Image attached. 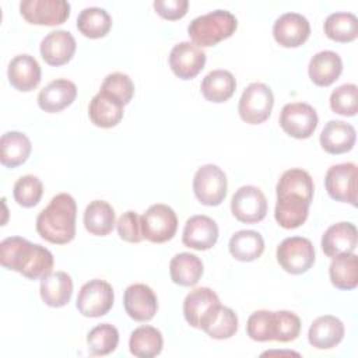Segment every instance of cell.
Wrapping results in <instances>:
<instances>
[{
	"label": "cell",
	"instance_id": "f546056e",
	"mask_svg": "<svg viewBox=\"0 0 358 358\" xmlns=\"http://www.w3.org/2000/svg\"><path fill=\"white\" fill-rule=\"evenodd\" d=\"M84 227L95 236H105L112 232L116 221L113 207L105 200L91 201L84 211Z\"/></svg>",
	"mask_w": 358,
	"mask_h": 358
},
{
	"label": "cell",
	"instance_id": "52a82bcc",
	"mask_svg": "<svg viewBox=\"0 0 358 358\" xmlns=\"http://www.w3.org/2000/svg\"><path fill=\"white\" fill-rule=\"evenodd\" d=\"M315 248L308 238H285L277 246V262L289 274L306 273L315 263Z\"/></svg>",
	"mask_w": 358,
	"mask_h": 358
},
{
	"label": "cell",
	"instance_id": "30bf717a",
	"mask_svg": "<svg viewBox=\"0 0 358 358\" xmlns=\"http://www.w3.org/2000/svg\"><path fill=\"white\" fill-rule=\"evenodd\" d=\"M281 129L294 138H308L317 127L319 117L313 106L306 102H292L282 106L280 113Z\"/></svg>",
	"mask_w": 358,
	"mask_h": 358
},
{
	"label": "cell",
	"instance_id": "e0dca14e",
	"mask_svg": "<svg viewBox=\"0 0 358 358\" xmlns=\"http://www.w3.org/2000/svg\"><path fill=\"white\" fill-rule=\"evenodd\" d=\"M218 239V225L207 215L190 217L183 228L182 242L185 246L194 250H208Z\"/></svg>",
	"mask_w": 358,
	"mask_h": 358
},
{
	"label": "cell",
	"instance_id": "d4e9b609",
	"mask_svg": "<svg viewBox=\"0 0 358 358\" xmlns=\"http://www.w3.org/2000/svg\"><path fill=\"white\" fill-rule=\"evenodd\" d=\"M343 71V60L338 53L333 50H322L312 56L308 74L313 84L319 87L331 85Z\"/></svg>",
	"mask_w": 358,
	"mask_h": 358
},
{
	"label": "cell",
	"instance_id": "2e32d148",
	"mask_svg": "<svg viewBox=\"0 0 358 358\" xmlns=\"http://www.w3.org/2000/svg\"><path fill=\"white\" fill-rule=\"evenodd\" d=\"M123 306L133 320L148 322L158 310V298L148 285L131 284L124 291Z\"/></svg>",
	"mask_w": 358,
	"mask_h": 358
},
{
	"label": "cell",
	"instance_id": "4fadbf2b",
	"mask_svg": "<svg viewBox=\"0 0 358 358\" xmlns=\"http://www.w3.org/2000/svg\"><path fill=\"white\" fill-rule=\"evenodd\" d=\"M20 13L29 24L59 25L70 15V3L66 0H24L20 3Z\"/></svg>",
	"mask_w": 358,
	"mask_h": 358
},
{
	"label": "cell",
	"instance_id": "bcb514c9",
	"mask_svg": "<svg viewBox=\"0 0 358 358\" xmlns=\"http://www.w3.org/2000/svg\"><path fill=\"white\" fill-rule=\"evenodd\" d=\"M154 10L165 20H179L186 15L189 8L187 0H155Z\"/></svg>",
	"mask_w": 358,
	"mask_h": 358
},
{
	"label": "cell",
	"instance_id": "8fae6325",
	"mask_svg": "<svg viewBox=\"0 0 358 358\" xmlns=\"http://www.w3.org/2000/svg\"><path fill=\"white\" fill-rule=\"evenodd\" d=\"M324 186L333 200L357 207V165L354 162L330 166L324 176Z\"/></svg>",
	"mask_w": 358,
	"mask_h": 358
},
{
	"label": "cell",
	"instance_id": "83f0119b",
	"mask_svg": "<svg viewBox=\"0 0 358 358\" xmlns=\"http://www.w3.org/2000/svg\"><path fill=\"white\" fill-rule=\"evenodd\" d=\"M200 90L207 101L221 103L234 95L236 90V80L231 71L217 69L203 78Z\"/></svg>",
	"mask_w": 358,
	"mask_h": 358
},
{
	"label": "cell",
	"instance_id": "f6af8a7d",
	"mask_svg": "<svg viewBox=\"0 0 358 358\" xmlns=\"http://www.w3.org/2000/svg\"><path fill=\"white\" fill-rule=\"evenodd\" d=\"M116 228L120 239L126 242L138 243L144 239L141 232V218L136 211L123 213L116 222Z\"/></svg>",
	"mask_w": 358,
	"mask_h": 358
},
{
	"label": "cell",
	"instance_id": "7bdbcfd3",
	"mask_svg": "<svg viewBox=\"0 0 358 358\" xmlns=\"http://www.w3.org/2000/svg\"><path fill=\"white\" fill-rule=\"evenodd\" d=\"M238 324H239V322H238L236 313L231 308L221 305L215 319L204 331L211 338L225 340V338H231L232 336H235V333L238 331Z\"/></svg>",
	"mask_w": 358,
	"mask_h": 358
},
{
	"label": "cell",
	"instance_id": "4dcf8cb0",
	"mask_svg": "<svg viewBox=\"0 0 358 358\" xmlns=\"http://www.w3.org/2000/svg\"><path fill=\"white\" fill-rule=\"evenodd\" d=\"M31 150L29 138L21 131H7L0 138V161L7 168L22 165L28 159Z\"/></svg>",
	"mask_w": 358,
	"mask_h": 358
},
{
	"label": "cell",
	"instance_id": "8d00e7d4",
	"mask_svg": "<svg viewBox=\"0 0 358 358\" xmlns=\"http://www.w3.org/2000/svg\"><path fill=\"white\" fill-rule=\"evenodd\" d=\"M309 203L294 199H277L274 208V218L280 227L285 229H295L301 227L309 214Z\"/></svg>",
	"mask_w": 358,
	"mask_h": 358
},
{
	"label": "cell",
	"instance_id": "d590c367",
	"mask_svg": "<svg viewBox=\"0 0 358 358\" xmlns=\"http://www.w3.org/2000/svg\"><path fill=\"white\" fill-rule=\"evenodd\" d=\"M327 38L336 42H351L358 36V20L355 14L337 11L324 20L323 25Z\"/></svg>",
	"mask_w": 358,
	"mask_h": 358
},
{
	"label": "cell",
	"instance_id": "f35d334b",
	"mask_svg": "<svg viewBox=\"0 0 358 358\" xmlns=\"http://www.w3.org/2000/svg\"><path fill=\"white\" fill-rule=\"evenodd\" d=\"M43 194V185L35 175H24L15 183L13 189L14 200L22 207L36 206Z\"/></svg>",
	"mask_w": 358,
	"mask_h": 358
},
{
	"label": "cell",
	"instance_id": "8992f818",
	"mask_svg": "<svg viewBox=\"0 0 358 358\" xmlns=\"http://www.w3.org/2000/svg\"><path fill=\"white\" fill-rule=\"evenodd\" d=\"M227 175L220 166L206 164L196 171L193 178V192L201 204L210 207L221 204L227 196Z\"/></svg>",
	"mask_w": 358,
	"mask_h": 358
},
{
	"label": "cell",
	"instance_id": "b9f144b4",
	"mask_svg": "<svg viewBox=\"0 0 358 358\" xmlns=\"http://www.w3.org/2000/svg\"><path fill=\"white\" fill-rule=\"evenodd\" d=\"M99 91L109 94L124 106L131 101L134 95V84L127 74L116 71L105 77Z\"/></svg>",
	"mask_w": 358,
	"mask_h": 358
},
{
	"label": "cell",
	"instance_id": "603a6c76",
	"mask_svg": "<svg viewBox=\"0 0 358 358\" xmlns=\"http://www.w3.org/2000/svg\"><path fill=\"white\" fill-rule=\"evenodd\" d=\"M344 331V324L338 317L324 315L312 322L308 331V340L309 344L317 350H329L341 343Z\"/></svg>",
	"mask_w": 358,
	"mask_h": 358
},
{
	"label": "cell",
	"instance_id": "3957f363",
	"mask_svg": "<svg viewBox=\"0 0 358 358\" xmlns=\"http://www.w3.org/2000/svg\"><path fill=\"white\" fill-rule=\"evenodd\" d=\"M238 27L236 17L228 10H214L190 21L187 34L199 48L214 46L229 38Z\"/></svg>",
	"mask_w": 358,
	"mask_h": 358
},
{
	"label": "cell",
	"instance_id": "d6a6232c",
	"mask_svg": "<svg viewBox=\"0 0 358 358\" xmlns=\"http://www.w3.org/2000/svg\"><path fill=\"white\" fill-rule=\"evenodd\" d=\"M229 253L239 262H253L264 252V239L257 231L241 229L229 239Z\"/></svg>",
	"mask_w": 358,
	"mask_h": 358
},
{
	"label": "cell",
	"instance_id": "836d02e7",
	"mask_svg": "<svg viewBox=\"0 0 358 358\" xmlns=\"http://www.w3.org/2000/svg\"><path fill=\"white\" fill-rule=\"evenodd\" d=\"M331 284L338 289H354L358 284V257L354 253L333 259L329 267Z\"/></svg>",
	"mask_w": 358,
	"mask_h": 358
},
{
	"label": "cell",
	"instance_id": "f1b7e54d",
	"mask_svg": "<svg viewBox=\"0 0 358 358\" xmlns=\"http://www.w3.org/2000/svg\"><path fill=\"white\" fill-rule=\"evenodd\" d=\"M203 262L193 253L175 255L169 263L171 280L182 287H193L203 275Z\"/></svg>",
	"mask_w": 358,
	"mask_h": 358
},
{
	"label": "cell",
	"instance_id": "ba28073f",
	"mask_svg": "<svg viewBox=\"0 0 358 358\" xmlns=\"http://www.w3.org/2000/svg\"><path fill=\"white\" fill-rule=\"evenodd\" d=\"M143 238L152 243L171 241L178 229L176 213L166 204H152L140 217Z\"/></svg>",
	"mask_w": 358,
	"mask_h": 358
},
{
	"label": "cell",
	"instance_id": "277c9868",
	"mask_svg": "<svg viewBox=\"0 0 358 358\" xmlns=\"http://www.w3.org/2000/svg\"><path fill=\"white\" fill-rule=\"evenodd\" d=\"M220 308L218 295L208 287H199L186 295L183 301V316L192 327L206 330L215 319Z\"/></svg>",
	"mask_w": 358,
	"mask_h": 358
},
{
	"label": "cell",
	"instance_id": "ac0fdd59",
	"mask_svg": "<svg viewBox=\"0 0 358 358\" xmlns=\"http://www.w3.org/2000/svg\"><path fill=\"white\" fill-rule=\"evenodd\" d=\"M358 242L357 227L351 222H337L330 225L322 236V250L327 257L354 253Z\"/></svg>",
	"mask_w": 358,
	"mask_h": 358
},
{
	"label": "cell",
	"instance_id": "ab89813d",
	"mask_svg": "<svg viewBox=\"0 0 358 358\" xmlns=\"http://www.w3.org/2000/svg\"><path fill=\"white\" fill-rule=\"evenodd\" d=\"M330 108L341 116H355L358 110V88L355 84H343L333 90Z\"/></svg>",
	"mask_w": 358,
	"mask_h": 358
},
{
	"label": "cell",
	"instance_id": "6da1fadb",
	"mask_svg": "<svg viewBox=\"0 0 358 358\" xmlns=\"http://www.w3.org/2000/svg\"><path fill=\"white\" fill-rule=\"evenodd\" d=\"M0 263L29 280H42L52 273L55 262L45 246L21 236H8L0 243Z\"/></svg>",
	"mask_w": 358,
	"mask_h": 358
},
{
	"label": "cell",
	"instance_id": "7402d4cb",
	"mask_svg": "<svg viewBox=\"0 0 358 358\" xmlns=\"http://www.w3.org/2000/svg\"><path fill=\"white\" fill-rule=\"evenodd\" d=\"M77 96V87L66 78H56L38 94V105L48 113H56L70 106Z\"/></svg>",
	"mask_w": 358,
	"mask_h": 358
},
{
	"label": "cell",
	"instance_id": "5b68a950",
	"mask_svg": "<svg viewBox=\"0 0 358 358\" xmlns=\"http://www.w3.org/2000/svg\"><path fill=\"white\" fill-rule=\"evenodd\" d=\"M273 106L274 95L271 88L263 83H252L242 92L238 112L243 122L260 124L270 117Z\"/></svg>",
	"mask_w": 358,
	"mask_h": 358
},
{
	"label": "cell",
	"instance_id": "7c38bea8",
	"mask_svg": "<svg viewBox=\"0 0 358 358\" xmlns=\"http://www.w3.org/2000/svg\"><path fill=\"white\" fill-rule=\"evenodd\" d=\"M232 215L245 224L260 222L267 214V200L264 193L252 185L239 187L231 199Z\"/></svg>",
	"mask_w": 358,
	"mask_h": 358
},
{
	"label": "cell",
	"instance_id": "9a60e30c",
	"mask_svg": "<svg viewBox=\"0 0 358 358\" xmlns=\"http://www.w3.org/2000/svg\"><path fill=\"white\" fill-rule=\"evenodd\" d=\"M309 35L310 24L299 13H284L273 25V36L284 48H298L306 42Z\"/></svg>",
	"mask_w": 358,
	"mask_h": 358
},
{
	"label": "cell",
	"instance_id": "4316f807",
	"mask_svg": "<svg viewBox=\"0 0 358 358\" xmlns=\"http://www.w3.org/2000/svg\"><path fill=\"white\" fill-rule=\"evenodd\" d=\"M42 301L52 308L67 305L73 295V280L66 271H55L41 280Z\"/></svg>",
	"mask_w": 358,
	"mask_h": 358
},
{
	"label": "cell",
	"instance_id": "d6986e66",
	"mask_svg": "<svg viewBox=\"0 0 358 358\" xmlns=\"http://www.w3.org/2000/svg\"><path fill=\"white\" fill-rule=\"evenodd\" d=\"M77 43L71 32L56 29L49 32L41 42L39 52L49 66H63L74 56Z\"/></svg>",
	"mask_w": 358,
	"mask_h": 358
},
{
	"label": "cell",
	"instance_id": "74e56055",
	"mask_svg": "<svg viewBox=\"0 0 358 358\" xmlns=\"http://www.w3.org/2000/svg\"><path fill=\"white\" fill-rule=\"evenodd\" d=\"M87 344L91 355H108L113 352L119 344V331L113 324L101 323L90 330Z\"/></svg>",
	"mask_w": 358,
	"mask_h": 358
},
{
	"label": "cell",
	"instance_id": "ffe728a7",
	"mask_svg": "<svg viewBox=\"0 0 358 358\" xmlns=\"http://www.w3.org/2000/svg\"><path fill=\"white\" fill-rule=\"evenodd\" d=\"M313 179L312 176L301 168H291L285 171L275 186L277 199H294L312 203L313 199Z\"/></svg>",
	"mask_w": 358,
	"mask_h": 358
},
{
	"label": "cell",
	"instance_id": "60d3db41",
	"mask_svg": "<svg viewBox=\"0 0 358 358\" xmlns=\"http://www.w3.org/2000/svg\"><path fill=\"white\" fill-rule=\"evenodd\" d=\"M246 333L255 341L274 340V312L256 310L246 322Z\"/></svg>",
	"mask_w": 358,
	"mask_h": 358
},
{
	"label": "cell",
	"instance_id": "cb8c5ba5",
	"mask_svg": "<svg viewBox=\"0 0 358 358\" xmlns=\"http://www.w3.org/2000/svg\"><path fill=\"white\" fill-rule=\"evenodd\" d=\"M357 133L352 124L344 120H329L320 133V145L329 154H343L355 144Z\"/></svg>",
	"mask_w": 358,
	"mask_h": 358
},
{
	"label": "cell",
	"instance_id": "484cf974",
	"mask_svg": "<svg viewBox=\"0 0 358 358\" xmlns=\"http://www.w3.org/2000/svg\"><path fill=\"white\" fill-rule=\"evenodd\" d=\"M88 116L95 126L110 129L123 119V105L109 94L99 91L90 102Z\"/></svg>",
	"mask_w": 358,
	"mask_h": 358
},
{
	"label": "cell",
	"instance_id": "9c48e42d",
	"mask_svg": "<svg viewBox=\"0 0 358 358\" xmlns=\"http://www.w3.org/2000/svg\"><path fill=\"white\" fill-rule=\"evenodd\" d=\"M113 301L112 285L105 280L94 278L80 288L76 306L85 317H101L112 309Z\"/></svg>",
	"mask_w": 358,
	"mask_h": 358
},
{
	"label": "cell",
	"instance_id": "ee69618b",
	"mask_svg": "<svg viewBox=\"0 0 358 358\" xmlns=\"http://www.w3.org/2000/svg\"><path fill=\"white\" fill-rule=\"evenodd\" d=\"M301 331V319L289 310L274 312V340L288 343L295 340Z\"/></svg>",
	"mask_w": 358,
	"mask_h": 358
},
{
	"label": "cell",
	"instance_id": "5bb4252c",
	"mask_svg": "<svg viewBox=\"0 0 358 358\" xmlns=\"http://www.w3.org/2000/svg\"><path fill=\"white\" fill-rule=\"evenodd\" d=\"M206 64V53L193 42L176 43L169 53V66L173 74L182 80L194 78Z\"/></svg>",
	"mask_w": 358,
	"mask_h": 358
},
{
	"label": "cell",
	"instance_id": "44dd1931",
	"mask_svg": "<svg viewBox=\"0 0 358 358\" xmlns=\"http://www.w3.org/2000/svg\"><path fill=\"white\" fill-rule=\"evenodd\" d=\"M41 66L31 55L22 53L13 57L7 67V77L10 84L21 91L28 92L36 88L41 83Z\"/></svg>",
	"mask_w": 358,
	"mask_h": 358
},
{
	"label": "cell",
	"instance_id": "7a4b0ae2",
	"mask_svg": "<svg viewBox=\"0 0 358 358\" xmlns=\"http://www.w3.org/2000/svg\"><path fill=\"white\" fill-rule=\"evenodd\" d=\"M77 204L71 194L59 193L36 217V231L42 239L66 245L76 236Z\"/></svg>",
	"mask_w": 358,
	"mask_h": 358
},
{
	"label": "cell",
	"instance_id": "1f68e13d",
	"mask_svg": "<svg viewBox=\"0 0 358 358\" xmlns=\"http://www.w3.org/2000/svg\"><path fill=\"white\" fill-rule=\"evenodd\" d=\"M164 347L162 333L152 326H140L134 329L129 338V350L134 357L152 358L161 354Z\"/></svg>",
	"mask_w": 358,
	"mask_h": 358
},
{
	"label": "cell",
	"instance_id": "e575fe53",
	"mask_svg": "<svg viewBox=\"0 0 358 358\" xmlns=\"http://www.w3.org/2000/svg\"><path fill=\"white\" fill-rule=\"evenodd\" d=\"M112 27V18L101 7H87L77 17V29L90 39L103 38Z\"/></svg>",
	"mask_w": 358,
	"mask_h": 358
}]
</instances>
